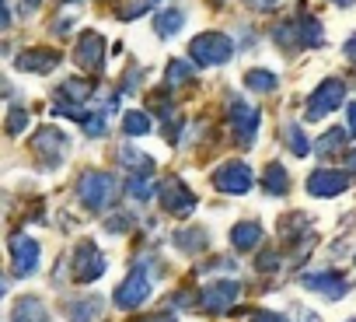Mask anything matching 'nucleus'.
<instances>
[{"mask_svg":"<svg viewBox=\"0 0 356 322\" xmlns=\"http://www.w3.org/2000/svg\"><path fill=\"white\" fill-rule=\"evenodd\" d=\"M189 56L196 67H220L234 56V43L224 32H203L189 43Z\"/></svg>","mask_w":356,"mask_h":322,"instance_id":"f257e3e1","label":"nucleus"},{"mask_svg":"<svg viewBox=\"0 0 356 322\" xmlns=\"http://www.w3.org/2000/svg\"><path fill=\"white\" fill-rule=\"evenodd\" d=\"M342 98H346V84H342V81H335V77H325V81L311 91L304 116H307L311 123H318V119H325L328 112H335V109L342 105Z\"/></svg>","mask_w":356,"mask_h":322,"instance_id":"f03ea898","label":"nucleus"},{"mask_svg":"<svg viewBox=\"0 0 356 322\" xmlns=\"http://www.w3.org/2000/svg\"><path fill=\"white\" fill-rule=\"evenodd\" d=\"M227 116H231V130H234L238 144H241V147L255 144V137H259V123H262V112H259L252 102H245V98H231Z\"/></svg>","mask_w":356,"mask_h":322,"instance_id":"7ed1b4c3","label":"nucleus"},{"mask_svg":"<svg viewBox=\"0 0 356 322\" xmlns=\"http://www.w3.org/2000/svg\"><path fill=\"white\" fill-rule=\"evenodd\" d=\"M241 298V284L238 280H213L200 291V308L210 312V315H224L238 305Z\"/></svg>","mask_w":356,"mask_h":322,"instance_id":"20e7f679","label":"nucleus"},{"mask_svg":"<svg viewBox=\"0 0 356 322\" xmlns=\"http://www.w3.org/2000/svg\"><path fill=\"white\" fill-rule=\"evenodd\" d=\"M32 147H35V154L42 158L46 169H56V165H63V158H67V151H70V140H67L63 130L42 126V130L32 137Z\"/></svg>","mask_w":356,"mask_h":322,"instance_id":"39448f33","label":"nucleus"},{"mask_svg":"<svg viewBox=\"0 0 356 322\" xmlns=\"http://www.w3.org/2000/svg\"><path fill=\"white\" fill-rule=\"evenodd\" d=\"M77 193H81L88 210H105V204L115 193V179L108 172H84L81 183H77Z\"/></svg>","mask_w":356,"mask_h":322,"instance_id":"423d86ee","label":"nucleus"},{"mask_svg":"<svg viewBox=\"0 0 356 322\" xmlns=\"http://www.w3.org/2000/svg\"><path fill=\"white\" fill-rule=\"evenodd\" d=\"M150 298V277L143 273V266H136L119 287H115V308H122V312H133V308H140L143 301Z\"/></svg>","mask_w":356,"mask_h":322,"instance_id":"0eeeda50","label":"nucleus"},{"mask_svg":"<svg viewBox=\"0 0 356 322\" xmlns=\"http://www.w3.org/2000/svg\"><path fill=\"white\" fill-rule=\"evenodd\" d=\"M105 266H108V259L102 256V249H98L95 242H81V245H77V252H74V277H77L81 284L98 280V277L105 273Z\"/></svg>","mask_w":356,"mask_h":322,"instance_id":"6e6552de","label":"nucleus"},{"mask_svg":"<svg viewBox=\"0 0 356 322\" xmlns=\"http://www.w3.org/2000/svg\"><path fill=\"white\" fill-rule=\"evenodd\" d=\"M161 204H164V210L175 214V217H189V214L196 210V193H193L182 179H168V183L161 186Z\"/></svg>","mask_w":356,"mask_h":322,"instance_id":"1a4fd4ad","label":"nucleus"},{"mask_svg":"<svg viewBox=\"0 0 356 322\" xmlns=\"http://www.w3.org/2000/svg\"><path fill=\"white\" fill-rule=\"evenodd\" d=\"M213 183H217V190L241 197V193H248V190H252L255 176H252V169L245 165V161H227V165L213 176Z\"/></svg>","mask_w":356,"mask_h":322,"instance_id":"9d476101","label":"nucleus"},{"mask_svg":"<svg viewBox=\"0 0 356 322\" xmlns=\"http://www.w3.org/2000/svg\"><path fill=\"white\" fill-rule=\"evenodd\" d=\"M11 263H15V273L18 277H32L35 270H39V242L35 238H29V235H15L11 242Z\"/></svg>","mask_w":356,"mask_h":322,"instance_id":"9b49d317","label":"nucleus"},{"mask_svg":"<svg viewBox=\"0 0 356 322\" xmlns=\"http://www.w3.org/2000/svg\"><path fill=\"white\" fill-rule=\"evenodd\" d=\"M74 60H77V67H81V70L98 74V70L105 67V39H102L98 32L81 36V43H77V49H74Z\"/></svg>","mask_w":356,"mask_h":322,"instance_id":"f8f14e48","label":"nucleus"},{"mask_svg":"<svg viewBox=\"0 0 356 322\" xmlns=\"http://www.w3.org/2000/svg\"><path fill=\"white\" fill-rule=\"evenodd\" d=\"M349 190V176L335 172V169H318L307 176V193L311 197H339Z\"/></svg>","mask_w":356,"mask_h":322,"instance_id":"ddd939ff","label":"nucleus"},{"mask_svg":"<svg viewBox=\"0 0 356 322\" xmlns=\"http://www.w3.org/2000/svg\"><path fill=\"white\" fill-rule=\"evenodd\" d=\"M60 49H49V46H42V49H29V53H22L18 60H15V67L18 70H25V74H49V70H56L60 67Z\"/></svg>","mask_w":356,"mask_h":322,"instance_id":"4468645a","label":"nucleus"},{"mask_svg":"<svg viewBox=\"0 0 356 322\" xmlns=\"http://www.w3.org/2000/svg\"><path fill=\"white\" fill-rule=\"evenodd\" d=\"M63 315H67L70 322H102V315H105V298H98V294L74 298V301L63 305Z\"/></svg>","mask_w":356,"mask_h":322,"instance_id":"2eb2a0df","label":"nucleus"},{"mask_svg":"<svg viewBox=\"0 0 356 322\" xmlns=\"http://www.w3.org/2000/svg\"><path fill=\"white\" fill-rule=\"evenodd\" d=\"M300 284L304 287H311V291H321L325 298H332V301H339L346 291H349V284H346V277L342 273H304L300 277Z\"/></svg>","mask_w":356,"mask_h":322,"instance_id":"dca6fc26","label":"nucleus"},{"mask_svg":"<svg viewBox=\"0 0 356 322\" xmlns=\"http://www.w3.org/2000/svg\"><path fill=\"white\" fill-rule=\"evenodd\" d=\"M231 242H234L238 252L259 249V245H262V224H259V221H241V224H234V228H231Z\"/></svg>","mask_w":356,"mask_h":322,"instance_id":"f3484780","label":"nucleus"},{"mask_svg":"<svg viewBox=\"0 0 356 322\" xmlns=\"http://www.w3.org/2000/svg\"><path fill=\"white\" fill-rule=\"evenodd\" d=\"M207 245H210L207 228H186V231H178V235H175V249H178V252H186V256L203 252Z\"/></svg>","mask_w":356,"mask_h":322,"instance_id":"a211bd4d","label":"nucleus"},{"mask_svg":"<svg viewBox=\"0 0 356 322\" xmlns=\"http://www.w3.org/2000/svg\"><path fill=\"white\" fill-rule=\"evenodd\" d=\"M15 319L18 322H49V312L39 298H18L15 301Z\"/></svg>","mask_w":356,"mask_h":322,"instance_id":"6ab92c4d","label":"nucleus"},{"mask_svg":"<svg viewBox=\"0 0 356 322\" xmlns=\"http://www.w3.org/2000/svg\"><path fill=\"white\" fill-rule=\"evenodd\" d=\"M119 165H126V169H129V172H136V176H150V172H154V158H150V154H143V151L122 147V151H119Z\"/></svg>","mask_w":356,"mask_h":322,"instance_id":"aec40b11","label":"nucleus"},{"mask_svg":"<svg viewBox=\"0 0 356 322\" xmlns=\"http://www.w3.org/2000/svg\"><path fill=\"white\" fill-rule=\"evenodd\" d=\"M182 29H186V15H182V11H157L154 32H157L161 39H168V36H175V32H182Z\"/></svg>","mask_w":356,"mask_h":322,"instance_id":"412c9836","label":"nucleus"},{"mask_svg":"<svg viewBox=\"0 0 356 322\" xmlns=\"http://www.w3.org/2000/svg\"><path fill=\"white\" fill-rule=\"evenodd\" d=\"M297 32H300V43H304V46H321V43H325L321 22H318L314 15H300V18H297Z\"/></svg>","mask_w":356,"mask_h":322,"instance_id":"4be33fe9","label":"nucleus"},{"mask_svg":"<svg viewBox=\"0 0 356 322\" xmlns=\"http://www.w3.org/2000/svg\"><path fill=\"white\" fill-rule=\"evenodd\" d=\"M266 190H269L273 197H283V193L290 190V183H286V169L280 165V161H269V165H266Z\"/></svg>","mask_w":356,"mask_h":322,"instance_id":"5701e85b","label":"nucleus"},{"mask_svg":"<svg viewBox=\"0 0 356 322\" xmlns=\"http://www.w3.org/2000/svg\"><path fill=\"white\" fill-rule=\"evenodd\" d=\"M276 84H280V77H276L273 70H248V74H245V88H248V91L266 95V91H273Z\"/></svg>","mask_w":356,"mask_h":322,"instance_id":"b1692460","label":"nucleus"},{"mask_svg":"<svg viewBox=\"0 0 356 322\" xmlns=\"http://www.w3.org/2000/svg\"><path fill=\"white\" fill-rule=\"evenodd\" d=\"M283 137H286V144H290V154H297V158H307V151H314V147L307 144V137H304V130H300L297 123H286V130H283Z\"/></svg>","mask_w":356,"mask_h":322,"instance_id":"393cba45","label":"nucleus"},{"mask_svg":"<svg viewBox=\"0 0 356 322\" xmlns=\"http://www.w3.org/2000/svg\"><path fill=\"white\" fill-rule=\"evenodd\" d=\"M88 95H91V84H88L84 77H70V81H63V84H60V98H70V102H88Z\"/></svg>","mask_w":356,"mask_h":322,"instance_id":"a878e982","label":"nucleus"},{"mask_svg":"<svg viewBox=\"0 0 356 322\" xmlns=\"http://www.w3.org/2000/svg\"><path fill=\"white\" fill-rule=\"evenodd\" d=\"M122 130H126L129 137H143V133H150V116L140 112V109H133V112L122 116Z\"/></svg>","mask_w":356,"mask_h":322,"instance_id":"bb28decb","label":"nucleus"},{"mask_svg":"<svg viewBox=\"0 0 356 322\" xmlns=\"http://www.w3.org/2000/svg\"><path fill=\"white\" fill-rule=\"evenodd\" d=\"M342 144H346V130H328V133L314 144V154H318V158H328V154H335Z\"/></svg>","mask_w":356,"mask_h":322,"instance_id":"cd10ccee","label":"nucleus"},{"mask_svg":"<svg viewBox=\"0 0 356 322\" xmlns=\"http://www.w3.org/2000/svg\"><path fill=\"white\" fill-rule=\"evenodd\" d=\"M126 193L133 197V200H140V204H147L150 197H154V183L147 179V176H129V183H126Z\"/></svg>","mask_w":356,"mask_h":322,"instance_id":"c85d7f7f","label":"nucleus"},{"mask_svg":"<svg viewBox=\"0 0 356 322\" xmlns=\"http://www.w3.org/2000/svg\"><path fill=\"white\" fill-rule=\"evenodd\" d=\"M186 81H193V67L186 60H171L168 63V84H186Z\"/></svg>","mask_w":356,"mask_h":322,"instance_id":"c756f323","label":"nucleus"},{"mask_svg":"<svg viewBox=\"0 0 356 322\" xmlns=\"http://www.w3.org/2000/svg\"><path fill=\"white\" fill-rule=\"evenodd\" d=\"M25 126H29V109H18V105H15V109L8 112V133L18 137V133H25Z\"/></svg>","mask_w":356,"mask_h":322,"instance_id":"7c9ffc66","label":"nucleus"},{"mask_svg":"<svg viewBox=\"0 0 356 322\" xmlns=\"http://www.w3.org/2000/svg\"><path fill=\"white\" fill-rule=\"evenodd\" d=\"M84 133H88V137H102V133H105V112H95V116L84 123Z\"/></svg>","mask_w":356,"mask_h":322,"instance_id":"2f4dec72","label":"nucleus"},{"mask_svg":"<svg viewBox=\"0 0 356 322\" xmlns=\"http://www.w3.org/2000/svg\"><path fill=\"white\" fill-rule=\"evenodd\" d=\"M105 228H108L112 235H122V231H129V228H133V217H126V214H119V217H108V221H105Z\"/></svg>","mask_w":356,"mask_h":322,"instance_id":"473e14b6","label":"nucleus"},{"mask_svg":"<svg viewBox=\"0 0 356 322\" xmlns=\"http://www.w3.org/2000/svg\"><path fill=\"white\" fill-rule=\"evenodd\" d=\"M259 270H266V273L280 270V256H276V252H262V256H259Z\"/></svg>","mask_w":356,"mask_h":322,"instance_id":"72a5a7b5","label":"nucleus"},{"mask_svg":"<svg viewBox=\"0 0 356 322\" xmlns=\"http://www.w3.org/2000/svg\"><path fill=\"white\" fill-rule=\"evenodd\" d=\"M248 322H286V315H280V312H252Z\"/></svg>","mask_w":356,"mask_h":322,"instance_id":"f704fd0d","label":"nucleus"},{"mask_svg":"<svg viewBox=\"0 0 356 322\" xmlns=\"http://www.w3.org/2000/svg\"><path fill=\"white\" fill-rule=\"evenodd\" d=\"M248 8H255V11H269V8H276L280 0H245Z\"/></svg>","mask_w":356,"mask_h":322,"instance_id":"c9c22d12","label":"nucleus"},{"mask_svg":"<svg viewBox=\"0 0 356 322\" xmlns=\"http://www.w3.org/2000/svg\"><path fill=\"white\" fill-rule=\"evenodd\" d=\"M349 133H353V137H356V102H353V105H349Z\"/></svg>","mask_w":356,"mask_h":322,"instance_id":"e433bc0d","label":"nucleus"},{"mask_svg":"<svg viewBox=\"0 0 356 322\" xmlns=\"http://www.w3.org/2000/svg\"><path fill=\"white\" fill-rule=\"evenodd\" d=\"M346 56H349V60H356V36L346 43Z\"/></svg>","mask_w":356,"mask_h":322,"instance_id":"4c0bfd02","label":"nucleus"},{"mask_svg":"<svg viewBox=\"0 0 356 322\" xmlns=\"http://www.w3.org/2000/svg\"><path fill=\"white\" fill-rule=\"evenodd\" d=\"M147 322H175L171 315H154V319H147Z\"/></svg>","mask_w":356,"mask_h":322,"instance_id":"58836bf2","label":"nucleus"},{"mask_svg":"<svg viewBox=\"0 0 356 322\" xmlns=\"http://www.w3.org/2000/svg\"><path fill=\"white\" fill-rule=\"evenodd\" d=\"M349 172H356V151H349Z\"/></svg>","mask_w":356,"mask_h":322,"instance_id":"ea45409f","label":"nucleus"},{"mask_svg":"<svg viewBox=\"0 0 356 322\" xmlns=\"http://www.w3.org/2000/svg\"><path fill=\"white\" fill-rule=\"evenodd\" d=\"M39 4H42V0H25V8H32V11H35Z\"/></svg>","mask_w":356,"mask_h":322,"instance_id":"a19ab883","label":"nucleus"},{"mask_svg":"<svg viewBox=\"0 0 356 322\" xmlns=\"http://www.w3.org/2000/svg\"><path fill=\"white\" fill-rule=\"evenodd\" d=\"M335 4H339V8H346V4H353V0H335Z\"/></svg>","mask_w":356,"mask_h":322,"instance_id":"79ce46f5","label":"nucleus"},{"mask_svg":"<svg viewBox=\"0 0 356 322\" xmlns=\"http://www.w3.org/2000/svg\"><path fill=\"white\" fill-rule=\"evenodd\" d=\"M349 322H356V319H349Z\"/></svg>","mask_w":356,"mask_h":322,"instance_id":"37998d69","label":"nucleus"},{"mask_svg":"<svg viewBox=\"0 0 356 322\" xmlns=\"http://www.w3.org/2000/svg\"><path fill=\"white\" fill-rule=\"evenodd\" d=\"M15 322H18V319H15Z\"/></svg>","mask_w":356,"mask_h":322,"instance_id":"c03bdc74","label":"nucleus"}]
</instances>
